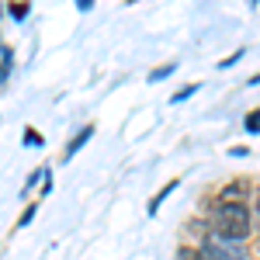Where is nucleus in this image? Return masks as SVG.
Returning a JSON list of instances; mask_svg holds the SVG:
<instances>
[{
	"instance_id": "obj_1",
	"label": "nucleus",
	"mask_w": 260,
	"mask_h": 260,
	"mask_svg": "<svg viewBox=\"0 0 260 260\" xmlns=\"http://www.w3.org/2000/svg\"><path fill=\"white\" fill-rule=\"evenodd\" d=\"M212 229H215V240L243 243L246 233H250V212H246V205H219L215 219H212Z\"/></svg>"
},
{
	"instance_id": "obj_2",
	"label": "nucleus",
	"mask_w": 260,
	"mask_h": 260,
	"mask_svg": "<svg viewBox=\"0 0 260 260\" xmlns=\"http://www.w3.org/2000/svg\"><path fill=\"white\" fill-rule=\"evenodd\" d=\"M201 260H243V246L212 236V240H205V246H201Z\"/></svg>"
},
{
	"instance_id": "obj_3",
	"label": "nucleus",
	"mask_w": 260,
	"mask_h": 260,
	"mask_svg": "<svg viewBox=\"0 0 260 260\" xmlns=\"http://www.w3.org/2000/svg\"><path fill=\"white\" fill-rule=\"evenodd\" d=\"M243 198H246V184H240V180H233L229 187H222L219 205H243Z\"/></svg>"
},
{
	"instance_id": "obj_4",
	"label": "nucleus",
	"mask_w": 260,
	"mask_h": 260,
	"mask_svg": "<svg viewBox=\"0 0 260 260\" xmlns=\"http://www.w3.org/2000/svg\"><path fill=\"white\" fill-rule=\"evenodd\" d=\"M11 70H14V49L11 45H0V87L7 83Z\"/></svg>"
},
{
	"instance_id": "obj_5",
	"label": "nucleus",
	"mask_w": 260,
	"mask_h": 260,
	"mask_svg": "<svg viewBox=\"0 0 260 260\" xmlns=\"http://www.w3.org/2000/svg\"><path fill=\"white\" fill-rule=\"evenodd\" d=\"M90 136H94V125H83L80 136H73V142H70V149H66V156H62V160H70V156H73V153H77V149H80V146L90 139Z\"/></svg>"
},
{
	"instance_id": "obj_6",
	"label": "nucleus",
	"mask_w": 260,
	"mask_h": 260,
	"mask_svg": "<svg viewBox=\"0 0 260 260\" xmlns=\"http://www.w3.org/2000/svg\"><path fill=\"white\" fill-rule=\"evenodd\" d=\"M174 187H177V180H170V184H167V187H163L160 194H156V198L149 201V215H156V208H160V205H163V198H167V194H170V191H174Z\"/></svg>"
},
{
	"instance_id": "obj_7",
	"label": "nucleus",
	"mask_w": 260,
	"mask_h": 260,
	"mask_svg": "<svg viewBox=\"0 0 260 260\" xmlns=\"http://www.w3.org/2000/svg\"><path fill=\"white\" fill-rule=\"evenodd\" d=\"M28 11H31V7H28L24 0H21V4H11V18H14V21H24V18H28Z\"/></svg>"
},
{
	"instance_id": "obj_8",
	"label": "nucleus",
	"mask_w": 260,
	"mask_h": 260,
	"mask_svg": "<svg viewBox=\"0 0 260 260\" xmlns=\"http://www.w3.org/2000/svg\"><path fill=\"white\" fill-rule=\"evenodd\" d=\"M170 73H174V66H156V70H149V83L163 80V77H170Z\"/></svg>"
},
{
	"instance_id": "obj_9",
	"label": "nucleus",
	"mask_w": 260,
	"mask_h": 260,
	"mask_svg": "<svg viewBox=\"0 0 260 260\" xmlns=\"http://www.w3.org/2000/svg\"><path fill=\"white\" fill-rule=\"evenodd\" d=\"M246 132H253V136L260 132V111H250L246 115Z\"/></svg>"
},
{
	"instance_id": "obj_10",
	"label": "nucleus",
	"mask_w": 260,
	"mask_h": 260,
	"mask_svg": "<svg viewBox=\"0 0 260 260\" xmlns=\"http://www.w3.org/2000/svg\"><path fill=\"white\" fill-rule=\"evenodd\" d=\"M194 90H198V83H191V87H184V90H177V94H174L170 101H174V104H180V101H187V98H191Z\"/></svg>"
},
{
	"instance_id": "obj_11",
	"label": "nucleus",
	"mask_w": 260,
	"mask_h": 260,
	"mask_svg": "<svg viewBox=\"0 0 260 260\" xmlns=\"http://www.w3.org/2000/svg\"><path fill=\"white\" fill-rule=\"evenodd\" d=\"M35 212H39V208H35V205H31V208H24V215H21V219H18V229H24V225H28V222L35 219Z\"/></svg>"
},
{
	"instance_id": "obj_12",
	"label": "nucleus",
	"mask_w": 260,
	"mask_h": 260,
	"mask_svg": "<svg viewBox=\"0 0 260 260\" xmlns=\"http://www.w3.org/2000/svg\"><path fill=\"white\" fill-rule=\"evenodd\" d=\"M24 142H28V146H42V136L35 128H24Z\"/></svg>"
},
{
	"instance_id": "obj_13",
	"label": "nucleus",
	"mask_w": 260,
	"mask_h": 260,
	"mask_svg": "<svg viewBox=\"0 0 260 260\" xmlns=\"http://www.w3.org/2000/svg\"><path fill=\"white\" fill-rule=\"evenodd\" d=\"M180 260H201V253H194V250H180Z\"/></svg>"
},
{
	"instance_id": "obj_14",
	"label": "nucleus",
	"mask_w": 260,
	"mask_h": 260,
	"mask_svg": "<svg viewBox=\"0 0 260 260\" xmlns=\"http://www.w3.org/2000/svg\"><path fill=\"white\" fill-rule=\"evenodd\" d=\"M250 83H260V73H257V77H253V80H250Z\"/></svg>"
}]
</instances>
